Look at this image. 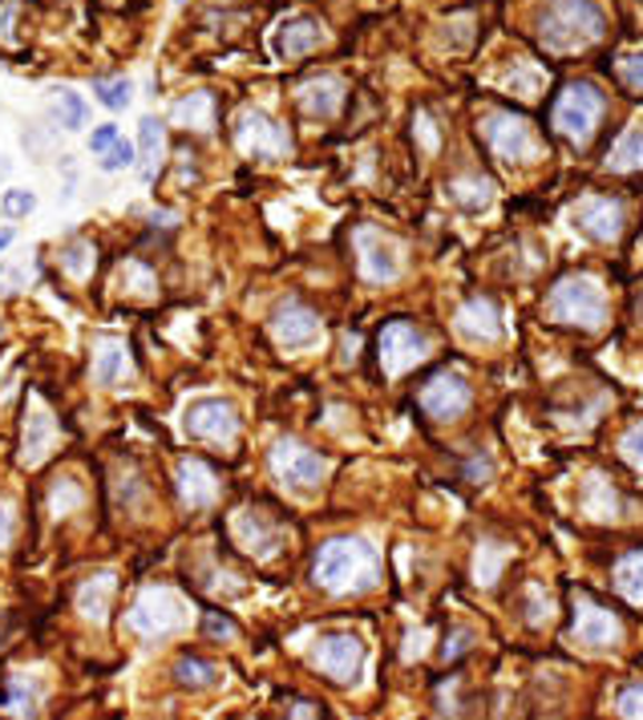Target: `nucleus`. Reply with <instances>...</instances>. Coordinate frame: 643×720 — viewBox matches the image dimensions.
Segmentation results:
<instances>
[{
  "instance_id": "nucleus-20",
  "label": "nucleus",
  "mask_w": 643,
  "mask_h": 720,
  "mask_svg": "<svg viewBox=\"0 0 643 720\" xmlns=\"http://www.w3.org/2000/svg\"><path fill=\"white\" fill-rule=\"evenodd\" d=\"M457 333L466 336V341H486V344H494V341H502V316H498V308L489 304V299H469L466 308L457 312Z\"/></svg>"
},
{
  "instance_id": "nucleus-30",
  "label": "nucleus",
  "mask_w": 643,
  "mask_h": 720,
  "mask_svg": "<svg viewBox=\"0 0 643 720\" xmlns=\"http://www.w3.org/2000/svg\"><path fill=\"white\" fill-rule=\"evenodd\" d=\"M170 118H175L178 126L207 130V126H211V98H207V93H190V98H182L175 110H170Z\"/></svg>"
},
{
  "instance_id": "nucleus-44",
  "label": "nucleus",
  "mask_w": 643,
  "mask_h": 720,
  "mask_svg": "<svg viewBox=\"0 0 643 720\" xmlns=\"http://www.w3.org/2000/svg\"><path fill=\"white\" fill-rule=\"evenodd\" d=\"M118 138H122V134H118V126L106 122V126H98V130L89 134V146H93V150L101 155V150H110V146L118 142Z\"/></svg>"
},
{
  "instance_id": "nucleus-8",
  "label": "nucleus",
  "mask_w": 643,
  "mask_h": 720,
  "mask_svg": "<svg viewBox=\"0 0 643 720\" xmlns=\"http://www.w3.org/2000/svg\"><path fill=\"white\" fill-rule=\"evenodd\" d=\"M271 470H276L279 482L288 490H296V494L316 490L324 482V474H328L324 457L311 454V450H304V445H296V442H279L276 450H271Z\"/></svg>"
},
{
  "instance_id": "nucleus-13",
  "label": "nucleus",
  "mask_w": 643,
  "mask_h": 720,
  "mask_svg": "<svg viewBox=\"0 0 643 720\" xmlns=\"http://www.w3.org/2000/svg\"><path fill=\"white\" fill-rule=\"evenodd\" d=\"M271 336H276L284 348H308V344L320 341V316L300 304V299H288L284 308L271 316Z\"/></svg>"
},
{
  "instance_id": "nucleus-29",
  "label": "nucleus",
  "mask_w": 643,
  "mask_h": 720,
  "mask_svg": "<svg viewBox=\"0 0 643 720\" xmlns=\"http://www.w3.org/2000/svg\"><path fill=\"white\" fill-rule=\"evenodd\" d=\"M449 199H454L457 207H466V211H482V207H489L494 190H489V183H482V178H457V183H449Z\"/></svg>"
},
{
  "instance_id": "nucleus-3",
  "label": "nucleus",
  "mask_w": 643,
  "mask_h": 720,
  "mask_svg": "<svg viewBox=\"0 0 643 720\" xmlns=\"http://www.w3.org/2000/svg\"><path fill=\"white\" fill-rule=\"evenodd\" d=\"M546 308L555 320H566V324H583V328H600L603 316H607V292H603L600 279L591 276H566L551 299H546Z\"/></svg>"
},
{
  "instance_id": "nucleus-19",
  "label": "nucleus",
  "mask_w": 643,
  "mask_h": 720,
  "mask_svg": "<svg viewBox=\"0 0 643 720\" xmlns=\"http://www.w3.org/2000/svg\"><path fill=\"white\" fill-rule=\"evenodd\" d=\"M575 640L591 643V648H607V643L620 640V620L611 615L607 608L591 603V599H578L575 608Z\"/></svg>"
},
{
  "instance_id": "nucleus-14",
  "label": "nucleus",
  "mask_w": 643,
  "mask_h": 720,
  "mask_svg": "<svg viewBox=\"0 0 643 720\" xmlns=\"http://www.w3.org/2000/svg\"><path fill=\"white\" fill-rule=\"evenodd\" d=\"M417 401H422V410L429 413V417L449 422V417L469 410V385L457 377V373H442V377H433L429 385L417 393Z\"/></svg>"
},
{
  "instance_id": "nucleus-52",
  "label": "nucleus",
  "mask_w": 643,
  "mask_h": 720,
  "mask_svg": "<svg viewBox=\"0 0 643 720\" xmlns=\"http://www.w3.org/2000/svg\"><path fill=\"white\" fill-rule=\"evenodd\" d=\"M4 170H9V158H4V155H0V175H4Z\"/></svg>"
},
{
  "instance_id": "nucleus-12",
  "label": "nucleus",
  "mask_w": 643,
  "mask_h": 720,
  "mask_svg": "<svg viewBox=\"0 0 643 720\" xmlns=\"http://www.w3.org/2000/svg\"><path fill=\"white\" fill-rule=\"evenodd\" d=\"M356 247H360V276L368 284H388V279L400 276V251L393 239H385L380 231L365 227V231H356Z\"/></svg>"
},
{
  "instance_id": "nucleus-17",
  "label": "nucleus",
  "mask_w": 643,
  "mask_h": 720,
  "mask_svg": "<svg viewBox=\"0 0 643 720\" xmlns=\"http://www.w3.org/2000/svg\"><path fill=\"white\" fill-rule=\"evenodd\" d=\"M24 450H21V462L24 466H37V462H44V454H53L57 445V417L49 413V405H41V401H33V410H29V417H24Z\"/></svg>"
},
{
  "instance_id": "nucleus-9",
  "label": "nucleus",
  "mask_w": 643,
  "mask_h": 720,
  "mask_svg": "<svg viewBox=\"0 0 643 720\" xmlns=\"http://www.w3.org/2000/svg\"><path fill=\"white\" fill-rule=\"evenodd\" d=\"M235 146H239L244 155L279 158V155H288V130H284L276 118H267V114L247 110L235 118Z\"/></svg>"
},
{
  "instance_id": "nucleus-16",
  "label": "nucleus",
  "mask_w": 643,
  "mask_h": 720,
  "mask_svg": "<svg viewBox=\"0 0 643 720\" xmlns=\"http://www.w3.org/2000/svg\"><path fill=\"white\" fill-rule=\"evenodd\" d=\"M571 223H575L587 239H595V244H611V239L623 231V211H620V203H611V199H583L575 207V219Z\"/></svg>"
},
{
  "instance_id": "nucleus-39",
  "label": "nucleus",
  "mask_w": 643,
  "mask_h": 720,
  "mask_svg": "<svg viewBox=\"0 0 643 720\" xmlns=\"http://www.w3.org/2000/svg\"><path fill=\"white\" fill-rule=\"evenodd\" d=\"M538 86H543L538 69H526V66H518L511 78H506V89H511V93H522V98H534V93H538Z\"/></svg>"
},
{
  "instance_id": "nucleus-45",
  "label": "nucleus",
  "mask_w": 643,
  "mask_h": 720,
  "mask_svg": "<svg viewBox=\"0 0 643 720\" xmlns=\"http://www.w3.org/2000/svg\"><path fill=\"white\" fill-rule=\"evenodd\" d=\"M12 21H17V4L4 0L0 4V41H12Z\"/></svg>"
},
{
  "instance_id": "nucleus-46",
  "label": "nucleus",
  "mask_w": 643,
  "mask_h": 720,
  "mask_svg": "<svg viewBox=\"0 0 643 720\" xmlns=\"http://www.w3.org/2000/svg\"><path fill=\"white\" fill-rule=\"evenodd\" d=\"M543 615H551V603L543 599V591L531 588V623H538Z\"/></svg>"
},
{
  "instance_id": "nucleus-4",
  "label": "nucleus",
  "mask_w": 643,
  "mask_h": 720,
  "mask_svg": "<svg viewBox=\"0 0 643 720\" xmlns=\"http://www.w3.org/2000/svg\"><path fill=\"white\" fill-rule=\"evenodd\" d=\"M130 628L142 640H162V635L187 628V603L170 588H146L130 611Z\"/></svg>"
},
{
  "instance_id": "nucleus-43",
  "label": "nucleus",
  "mask_w": 643,
  "mask_h": 720,
  "mask_svg": "<svg viewBox=\"0 0 643 720\" xmlns=\"http://www.w3.org/2000/svg\"><path fill=\"white\" fill-rule=\"evenodd\" d=\"M615 709H620L623 717H643V688H623Z\"/></svg>"
},
{
  "instance_id": "nucleus-50",
  "label": "nucleus",
  "mask_w": 643,
  "mask_h": 720,
  "mask_svg": "<svg viewBox=\"0 0 643 720\" xmlns=\"http://www.w3.org/2000/svg\"><path fill=\"white\" fill-rule=\"evenodd\" d=\"M291 717H320V709H311V704H296Z\"/></svg>"
},
{
  "instance_id": "nucleus-25",
  "label": "nucleus",
  "mask_w": 643,
  "mask_h": 720,
  "mask_svg": "<svg viewBox=\"0 0 643 720\" xmlns=\"http://www.w3.org/2000/svg\"><path fill=\"white\" fill-rule=\"evenodd\" d=\"M126 373H130V361H126V348L122 344L106 341L98 348V365H93V381L98 385H122Z\"/></svg>"
},
{
  "instance_id": "nucleus-23",
  "label": "nucleus",
  "mask_w": 643,
  "mask_h": 720,
  "mask_svg": "<svg viewBox=\"0 0 643 720\" xmlns=\"http://www.w3.org/2000/svg\"><path fill=\"white\" fill-rule=\"evenodd\" d=\"M340 101H344L340 78H316L300 89V106H304V114H311V118H333V114L340 110Z\"/></svg>"
},
{
  "instance_id": "nucleus-1",
  "label": "nucleus",
  "mask_w": 643,
  "mask_h": 720,
  "mask_svg": "<svg viewBox=\"0 0 643 720\" xmlns=\"http://www.w3.org/2000/svg\"><path fill=\"white\" fill-rule=\"evenodd\" d=\"M377 546L365 539H336L316 554V583L333 595H356L377 583Z\"/></svg>"
},
{
  "instance_id": "nucleus-6",
  "label": "nucleus",
  "mask_w": 643,
  "mask_h": 720,
  "mask_svg": "<svg viewBox=\"0 0 643 720\" xmlns=\"http://www.w3.org/2000/svg\"><path fill=\"white\" fill-rule=\"evenodd\" d=\"M182 430H187L195 442L231 445L235 433H239V413L231 410V401L199 397L195 405H187V413H182Z\"/></svg>"
},
{
  "instance_id": "nucleus-22",
  "label": "nucleus",
  "mask_w": 643,
  "mask_h": 720,
  "mask_svg": "<svg viewBox=\"0 0 643 720\" xmlns=\"http://www.w3.org/2000/svg\"><path fill=\"white\" fill-rule=\"evenodd\" d=\"M110 599H113V575L110 571H101V575L86 579V583L78 588V611L89 623H106V615H110Z\"/></svg>"
},
{
  "instance_id": "nucleus-7",
  "label": "nucleus",
  "mask_w": 643,
  "mask_h": 720,
  "mask_svg": "<svg viewBox=\"0 0 643 720\" xmlns=\"http://www.w3.org/2000/svg\"><path fill=\"white\" fill-rule=\"evenodd\" d=\"M603 114V98L600 89L591 86H571L563 93V98L555 101V130L563 134V138H571V142H587L591 130H595V122H600Z\"/></svg>"
},
{
  "instance_id": "nucleus-51",
  "label": "nucleus",
  "mask_w": 643,
  "mask_h": 720,
  "mask_svg": "<svg viewBox=\"0 0 643 720\" xmlns=\"http://www.w3.org/2000/svg\"><path fill=\"white\" fill-rule=\"evenodd\" d=\"M12 239H17V231H12V227H0V251H4V247H9Z\"/></svg>"
},
{
  "instance_id": "nucleus-48",
  "label": "nucleus",
  "mask_w": 643,
  "mask_h": 720,
  "mask_svg": "<svg viewBox=\"0 0 643 720\" xmlns=\"http://www.w3.org/2000/svg\"><path fill=\"white\" fill-rule=\"evenodd\" d=\"M202 632H211V635H231V623L219 620V615H207V623H202Z\"/></svg>"
},
{
  "instance_id": "nucleus-32",
  "label": "nucleus",
  "mask_w": 643,
  "mask_h": 720,
  "mask_svg": "<svg viewBox=\"0 0 643 720\" xmlns=\"http://www.w3.org/2000/svg\"><path fill=\"white\" fill-rule=\"evenodd\" d=\"M583 506L595 514V519H615V510H620V502H615V490L603 482V477H591L587 482V494H583Z\"/></svg>"
},
{
  "instance_id": "nucleus-18",
  "label": "nucleus",
  "mask_w": 643,
  "mask_h": 720,
  "mask_svg": "<svg viewBox=\"0 0 643 720\" xmlns=\"http://www.w3.org/2000/svg\"><path fill=\"white\" fill-rule=\"evenodd\" d=\"M271 45H276V53L284 57V61L304 57V53H311V49H320L324 45V24L316 21V17H291V21H284L276 29Z\"/></svg>"
},
{
  "instance_id": "nucleus-53",
  "label": "nucleus",
  "mask_w": 643,
  "mask_h": 720,
  "mask_svg": "<svg viewBox=\"0 0 643 720\" xmlns=\"http://www.w3.org/2000/svg\"><path fill=\"white\" fill-rule=\"evenodd\" d=\"M178 4H182V0H178Z\"/></svg>"
},
{
  "instance_id": "nucleus-40",
  "label": "nucleus",
  "mask_w": 643,
  "mask_h": 720,
  "mask_svg": "<svg viewBox=\"0 0 643 720\" xmlns=\"http://www.w3.org/2000/svg\"><path fill=\"white\" fill-rule=\"evenodd\" d=\"M615 73H620V81L627 89H640V93H643V49H640V53L623 57L620 66H615Z\"/></svg>"
},
{
  "instance_id": "nucleus-49",
  "label": "nucleus",
  "mask_w": 643,
  "mask_h": 720,
  "mask_svg": "<svg viewBox=\"0 0 643 720\" xmlns=\"http://www.w3.org/2000/svg\"><path fill=\"white\" fill-rule=\"evenodd\" d=\"M417 126H422V134H425V150H429V155H433V150H437V130H433V126H429V118H422V122H417Z\"/></svg>"
},
{
  "instance_id": "nucleus-37",
  "label": "nucleus",
  "mask_w": 643,
  "mask_h": 720,
  "mask_svg": "<svg viewBox=\"0 0 643 720\" xmlns=\"http://www.w3.org/2000/svg\"><path fill=\"white\" fill-rule=\"evenodd\" d=\"M4 709L17 712V717H33V712H37V692L17 680V684H12V692L4 697Z\"/></svg>"
},
{
  "instance_id": "nucleus-28",
  "label": "nucleus",
  "mask_w": 643,
  "mask_h": 720,
  "mask_svg": "<svg viewBox=\"0 0 643 720\" xmlns=\"http://www.w3.org/2000/svg\"><path fill=\"white\" fill-rule=\"evenodd\" d=\"M615 588H620L623 599L643 603V554L640 551L620 559V566H615Z\"/></svg>"
},
{
  "instance_id": "nucleus-24",
  "label": "nucleus",
  "mask_w": 643,
  "mask_h": 720,
  "mask_svg": "<svg viewBox=\"0 0 643 720\" xmlns=\"http://www.w3.org/2000/svg\"><path fill=\"white\" fill-rule=\"evenodd\" d=\"M138 150H142V178L155 183L158 162H162V122L158 118H142V126H138Z\"/></svg>"
},
{
  "instance_id": "nucleus-10",
  "label": "nucleus",
  "mask_w": 643,
  "mask_h": 720,
  "mask_svg": "<svg viewBox=\"0 0 643 720\" xmlns=\"http://www.w3.org/2000/svg\"><path fill=\"white\" fill-rule=\"evenodd\" d=\"M311 660H316V668H320L328 680L353 684V680L360 677V664H365V643L356 640V635H324V640L316 643Z\"/></svg>"
},
{
  "instance_id": "nucleus-27",
  "label": "nucleus",
  "mask_w": 643,
  "mask_h": 720,
  "mask_svg": "<svg viewBox=\"0 0 643 720\" xmlns=\"http://www.w3.org/2000/svg\"><path fill=\"white\" fill-rule=\"evenodd\" d=\"M53 114H57V122L66 126V130H86V122H89V106L86 101L73 93V89H53Z\"/></svg>"
},
{
  "instance_id": "nucleus-34",
  "label": "nucleus",
  "mask_w": 643,
  "mask_h": 720,
  "mask_svg": "<svg viewBox=\"0 0 643 720\" xmlns=\"http://www.w3.org/2000/svg\"><path fill=\"white\" fill-rule=\"evenodd\" d=\"M78 506H81V486H78V482H69V477H66V482H57L53 499H49V510H53L57 519H66L69 510H78Z\"/></svg>"
},
{
  "instance_id": "nucleus-31",
  "label": "nucleus",
  "mask_w": 643,
  "mask_h": 720,
  "mask_svg": "<svg viewBox=\"0 0 643 720\" xmlns=\"http://www.w3.org/2000/svg\"><path fill=\"white\" fill-rule=\"evenodd\" d=\"M175 680L182 688H215L219 684V668L207 664V660H178L175 664Z\"/></svg>"
},
{
  "instance_id": "nucleus-35",
  "label": "nucleus",
  "mask_w": 643,
  "mask_h": 720,
  "mask_svg": "<svg viewBox=\"0 0 643 720\" xmlns=\"http://www.w3.org/2000/svg\"><path fill=\"white\" fill-rule=\"evenodd\" d=\"M506 546H498V551H494V546H486L482 543V551H477V579H482V583H494V579H498V571H502V563H506Z\"/></svg>"
},
{
  "instance_id": "nucleus-41",
  "label": "nucleus",
  "mask_w": 643,
  "mask_h": 720,
  "mask_svg": "<svg viewBox=\"0 0 643 720\" xmlns=\"http://www.w3.org/2000/svg\"><path fill=\"white\" fill-rule=\"evenodd\" d=\"M0 207H4V215L9 219H21V215H29L37 207V199L29 195V190H9L4 199H0Z\"/></svg>"
},
{
  "instance_id": "nucleus-2",
  "label": "nucleus",
  "mask_w": 643,
  "mask_h": 720,
  "mask_svg": "<svg viewBox=\"0 0 643 720\" xmlns=\"http://www.w3.org/2000/svg\"><path fill=\"white\" fill-rule=\"evenodd\" d=\"M607 33V17L595 0H551L538 21V37L551 53H575Z\"/></svg>"
},
{
  "instance_id": "nucleus-21",
  "label": "nucleus",
  "mask_w": 643,
  "mask_h": 720,
  "mask_svg": "<svg viewBox=\"0 0 643 720\" xmlns=\"http://www.w3.org/2000/svg\"><path fill=\"white\" fill-rule=\"evenodd\" d=\"M231 531H235V539H239V546H244L247 554H256V559H267V554L279 546V534L259 519L256 510H239L231 519Z\"/></svg>"
},
{
  "instance_id": "nucleus-26",
  "label": "nucleus",
  "mask_w": 643,
  "mask_h": 720,
  "mask_svg": "<svg viewBox=\"0 0 643 720\" xmlns=\"http://www.w3.org/2000/svg\"><path fill=\"white\" fill-rule=\"evenodd\" d=\"M611 170H643V130H623L611 146Z\"/></svg>"
},
{
  "instance_id": "nucleus-33",
  "label": "nucleus",
  "mask_w": 643,
  "mask_h": 720,
  "mask_svg": "<svg viewBox=\"0 0 643 720\" xmlns=\"http://www.w3.org/2000/svg\"><path fill=\"white\" fill-rule=\"evenodd\" d=\"M98 101L101 106H110L113 114L118 110H126V106H130V98H133V86L126 78H113V81H98Z\"/></svg>"
},
{
  "instance_id": "nucleus-42",
  "label": "nucleus",
  "mask_w": 643,
  "mask_h": 720,
  "mask_svg": "<svg viewBox=\"0 0 643 720\" xmlns=\"http://www.w3.org/2000/svg\"><path fill=\"white\" fill-rule=\"evenodd\" d=\"M623 457H627L635 470H643V422L623 433Z\"/></svg>"
},
{
  "instance_id": "nucleus-38",
  "label": "nucleus",
  "mask_w": 643,
  "mask_h": 720,
  "mask_svg": "<svg viewBox=\"0 0 643 720\" xmlns=\"http://www.w3.org/2000/svg\"><path fill=\"white\" fill-rule=\"evenodd\" d=\"M61 264H66V272H69V276L86 279V276H89V267H93V251H89L86 244H78V247H66V251H61Z\"/></svg>"
},
{
  "instance_id": "nucleus-5",
  "label": "nucleus",
  "mask_w": 643,
  "mask_h": 720,
  "mask_svg": "<svg viewBox=\"0 0 643 720\" xmlns=\"http://www.w3.org/2000/svg\"><path fill=\"white\" fill-rule=\"evenodd\" d=\"M482 134H486L489 150L506 162H522V167H531L543 158V142H538V134L531 130L526 118H514V114H489L486 122H482Z\"/></svg>"
},
{
  "instance_id": "nucleus-47",
  "label": "nucleus",
  "mask_w": 643,
  "mask_h": 720,
  "mask_svg": "<svg viewBox=\"0 0 643 720\" xmlns=\"http://www.w3.org/2000/svg\"><path fill=\"white\" fill-rule=\"evenodd\" d=\"M9 539H12V510L0 502V546L9 543Z\"/></svg>"
},
{
  "instance_id": "nucleus-15",
  "label": "nucleus",
  "mask_w": 643,
  "mask_h": 720,
  "mask_svg": "<svg viewBox=\"0 0 643 720\" xmlns=\"http://www.w3.org/2000/svg\"><path fill=\"white\" fill-rule=\"evenodd\" d=\"M175 486H178V499L182 506L199 510V506H211L219 499V482H215L211 466L199 462V457H182L175 470Z\"/></svg>"
},
{
  "instance_id": "nucleus-11",
  "label": "nucleus",
  "mask_w": 643,
  "mask_h": 720,
  "mask_svg": "<svg viewBox=\"0 0 643 720\" xmlns=\"http://www.w3.org/2000/svg\"><path fill=\"white\" fill-rule=\"evenodd\" d=\"M380 368H385L388 377H397L405 368H413L422 361L429 348H425V336L405 320H393L380 328Z\"/></svg>"
},
{
  "instance_id": "nucleus-36",
  "label": "nucleus",
  "mask_w": 643,
  "mask_h": 720,
  "mask_svg": "<svg viewBox=\"0 0 643 720\" xmlns=\"http://www.w3.org/2000/svg\"><path fill=\"white\" fill-rule=\"evenodd\" d=\"M133 158H138V150H133L126 138H118V142L110 146V150H101V170H126V167H133Z\"/></svg>"
}]
</instances>
